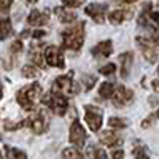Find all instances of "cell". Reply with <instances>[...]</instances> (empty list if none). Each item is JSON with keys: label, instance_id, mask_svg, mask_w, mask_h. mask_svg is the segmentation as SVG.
Here are the masks:
<instances>
[{"label": "cell", "instance_id": "obj_1", "mask_svg": "<svg viewBox=\"0 0 159 159\" xmlns=\"http://www.w3.org/2000/svg\"><path fill=\"white\" fill-rule=\"evenodd\" d=\"M40 99H42V86L38 83H30L29 86L22 88L16 96L18 103L27 111H32L35 108V105L40 102Z\"/></svg>", "mask_w": 159, "mask_h": 159}, {"label": "cell", "instance_id": "obj_2", "mask_svg": "<svg viewBox=\"0 0 159 159\" xmlns=\"http://www.w3.org/2000/svg\"><path fill=\"white\" fill-rule=\"evenodd\" d=\"M84 42V22H80L73 27L62 32V46L65 49L78 51Z\"/></svg>", "mask_w": 159, "mask_h": 159}, {"label": "cell", "instance_id": "obj_3", "mask_svg": "<svg viewBox=\"0 0 159 159\" xmlns=\"http://www.w3.org/2000/svg\"><path fill=\"white\" fill-rule=\"evenodd\" d=\"M42 102L45 105H48L49 110L57 115V116H64L65 113H67V107H69V100L67 97H65L64 94H61V92L57 91H49L46 96L42 97Z\"/></svg>", "mask_w": 159, "mask_h": 159}, {"label": "cell", "instance_id": "obj_4", "mask_svg": "<svg viewBox=\"0 0 159 159\" xmlns=\"http://www.w3.org/2000/svg\"><path fill=\"white\" fill-rule=\"evenodd\" d=\"M52 91H57V92H61V94H64L65 97H67V96L78 94L80 86L72 80V73H69V75L57 76L54 80V83H52Z\"/></svg>", "mask_w": 159, "mask_h": 159}, {"label": "cell", "instance_id": "obj_5", "mask_svg": "<svg viewBox=\"0 0 159 159\" xmlns=\"http://www.w3.org/2000/svg\"><path fill=\"white\" fill-rule=\"evenodd\" d=\"M24 124L29 126L32 129L34 134H43V132H46V129L49 127V118L45 113V110H40L38 108V110H35L32 113V116Z\"/></svg>", "mask_w": 159, "mask_h": 159}, {"label": "cell", "instance_id": "obj_6", "mask_svg": "<svg viewBox=\"0 0 159 159\" xmlns=\"http://www.w3.org/2000/svg\"><path fill=\"white\" fill-rule=\"evenodd\" d=\"M84 119H86L89 129L92 132H97L102 127V123H103V113L97 107L86 105V107H84Z\"/></svg>", "mask_w": 159, "mask_h": 159}, {"label": "cell", "instance_id": "obj_7", "mask_svg": "<svg viewBox=\"0 0 159 159\" xmlns=\"http://www.w3.org/2000/svg\"><path fill=\"white\" fill-rule=\"evenodd\" d=\"M111 100H113V105L116 108H123L134 100V91L127 89L126 86H118V88H115Z\"/></svg>", "mask_w": 159, "mask_h": 159}, {"label": "cell", "instance_id": "obj_8", "mask_svg": "<svg viewBox=\"0 0 159 159\" xmlns=\"http://www.w3.org/2000/svg\"><path fill=\"white\" fill-rule=\"evenodd\" d=\"M45 61L48 65L51 67H59V69H64L65 67V62H64V56H62V51L57 48V46H48L45 49Z\"/></svg>", "mask_w": 159, "mask_h": 159}, {"label": "cell", "instance_id": "obj_9", "mask_svg": "<svg viewBox=\"0 0 159 159\" xmlns=\"http://www.w3.org/2000/svg\"><path fill=\"white\" fill-rule=\"evenodd\" d=\"M137 43L143 52L145 59H147L148 62H156L157 59V52L154 49V43L151 42L150 38H143V37H137Z\"/></svg>", "mask_w": 159, "mask_h": 159}, {"label": "cell", "instance_id": "obj_10", "mask_svg": "<svg viewBox=\"0 0 159 159\" xmlns=\"http://www.w3.org/2000/svg\"><path fill=\"white\" fill-rule=\"evenodd\" d=\"M70 142L73 145H76L78 148H83V145L86 142V132L81 126L80 121H73L72 127H70Z\"/></svg>", "mask_w": 159, "mask_h": 159}, {"label": "cell", "instance_id": "obj_11", "mask_svg": "<svg viewBox=\"0 0 159 159\" xmlns=\"http://www.w3.org/2000/svg\"><path fill=\"white\" fill-rule=\"evenodd\" d=\"M108 7L107 5H102V3H91L84 8V13L88 16H91L92 19H94L96 22H103L105 19V13H107Z\"/></svg>", "mask_w": 159, "mask_h": 159}, {"label": "cell", "instance_id": "obj_12", "mask_svg": "<svg viewBox=\"0 0 159 159\" xmlns=\"http://www.w3.org/2000/svg\"><path fill=\"white\" fill-rule=\"evenodd\" d=\"M113 52V43L110 40H105V42H100L99 45H96L91 49V54L96 59H102V57H108Z\"/></svg>", "mask_w": 159, "mask_h": 159}, {"label": "cell", "instance_id": "obj_13", "mask_svg": "<svg viewBox=\"0 0 159 159\" xmlns=\"http://www.w3.org/2000/svg\"><path fill=\"white\" fill-rule=\"evenodd\" d=\"M49 22V13L48 11H38L34 10L29 18H27V24L29 25H37V27H42V25H46Z\"/></svg>", "mask_w": 159, "mask_h": 159}, {"label": "cell", "instance_id": "obj_14", "mask_svg": "<svg viewBox=\"0 0 159 159\" xmlns=\"http://www.w3.org/2000/svg\"><path fill=\"white\" fill-rule=\"evenodd\" d=\"M99 139L103 145H107V147H116V145H121V142H123L119 134H116L113 130H103L99 135Z\"/></svg>", "mask_w": 159, "mask_h": 159}, {"label": "cell", "instance_id": "obj_15", "mask_svg": "<svg viewBox=\"0 0 159 159\" xmlns=\"http://www.w3.org/2000/svg\"><path fill=\"white\" fill-rule=\"evenodd\" d=\"M134 62V52H123L119 56V64H121V78H127L129 72H130V65Z\"/></svg>", "mask_w": 159, "mask_h": 159}, {"label": "cell", "instance_id": "obj_16", "mask_svg": "<svg viewBox=\"0 0 159 159\" xmlns=\"http://www.w3.org/2000/svg\"><path fill=\"white\" fill-rule=\"evenodd\" d=\"M132 16V11L130 10H115V11H111L110 13V16H108V19H110V22L111 24H121V22H124L126 19H129Z\"/></svg>", "mask_w": 159, "mask_h": 159}, {"label": "cell", "instance_id": "obj_17", "mask_svg": "<svg viewBox=\"0 0 159 159\" xmlns=\"http://www.w3.org/2000/svg\"><path fill=\"white\" fill-rule=\"evenodd\" d=\"M54 13H56L57 19H59L61 22H65V24H70V22H73L75 19H78L75 13H72V11H69V10H65V8H61V7L56 8Z\"/></svg>", "mask_w": 159, "mask_h": 159}, {"label": "cell", "instance_id": "obj_18", "mask_svg": "<svg viewBox=\"0 0 159 159\" xmlns=\"http://www.w3.org/2000/svg\"><path fill=\"white\" fill-rule=\"evenodd\" d=\"M29 56H30L32 62L37 65V67H42V65H43V59H45V56H43V52H42V46L34 45V46L30 48V51H29Z\"/></svg>", "mask_w": 159, "mask_h": 159}, {"label": "cell", "instance_id": "obj_19", "mask_svg": "<svg viewBox=\"0 0 159 159\" xmlns=\"http://www.w3.org/2000/svg\"><path fill=\"white\" fill-rule=\"evenodd\" d=\"M13 35L11 21L8 18H0V40H5Z\"/></svg>", "mask_w": 159, "mask_h": 159}, {"label": "cell", "instance_id": "obj_20", "mask_svg": "<svg viewBox=\"0 0 159 159\" xmlns=\"http://www.w3.org/2000/svg\"><path fill=\"white\" fill-rule=\"evenodd\" d=\"M113 92H115V84L113 83H102L100 84V88H99V96L102 97V99H111V96H113Z\"/></svg>", "mask_w": 159, "mask_h": 159}, {"label": "cell", "instance_id": "obj_21", "mask_svg": "<svg viewBox=\"0 0 159 159\" xmlns=\"http://www.w3.org/2000/svg\"><path fill=\"white\" fill-rule=\"evenodd\" d=\"M5 151H7V157L8 159H27V154H25L24 151H21V150L5 147Z\"/></svg>", "mask_w": 159, "mask_h": 159}, {"label": "cell", "instance_id": "obj_22", "mask_svg": "<svg viewBox=\"0 0 159 159\" xmlns=\"http://www.w3.org/2000/svg\"><path fill=\"white\" fill-rule=\"evenodd\" d=\"M62 157L64 159H83L81 153H80L76 148H65L62 151Z\"/></svg>", "mask_w": 159, "mask_h": 159}, {"label": "cell", "instance_id": "obj_23", "mask_svg": "<svg viewBox=\"0 0 159 159\" xmlns=\"http://www.w3.org/2000/svg\"><path fill=\"white\" fill-rule=\"evenodd\" d=\"M108 126L113 127V129H124V127H127V123H126V119H123V118L113 116V118L108 119Z\"/></svg>", "mask_w": 159, "mask_h": 159}, {"label": "cell", "instance_id": "obj_24", "mask_svg": "<svg viewBox=\"0 0 159 159\" xmlns=\"http://www.w3.org/2000/svg\"><path fill=\"white\" fill-rule=\"evenodd\" d=\"M22 75L27 76V78H35V76H38V70H37V67H34V65H24Z\"/></svg>", "mask_w": 159, "mask_h": 159}, {"label": "cell", "instance_id": "obj_25", "mask_svg": "<svg viewBox=\"0 0 159 159\" xmlns=\"http://www.w3.org/2000/svg\"><path fill=\"white\" fill-rule=\"evenodd\" d=\"M134 156H135V159H150L148 157V153H147V148H145V147H137L134 150Z\"/></svg>", "mask_w": 159, "mask_h": 159}, {"label": "cell", "instance_id": "obj_26", "mask_svg": "<svg viewBox=\"0 0 159 159\" xmlns=\"http://www.w3.org/2000/svg\"><path fill=\"white\" fill-rule=\"evenodd\" d=\"M83 81H84V91H91L92 88H94L97 80H96V76H84Z\"/></svg>", "mask_w": 159, "mask_h": 159}, {"label": "cell", "instance_id": "obj_27", "mask_svg": "<svg viewBox=\"0 0 159 159\" xmlns=\"http://www.w3.org/2000/svg\"><path fill=\"white\" fill-rule=\"evenodd\" d=\"M116 70V65L115 64H107V65H103V67H100V73L102 75H113Z\"/></svg>", "mask_w": 159, "mask_h": 159}, {"label": "cell", "instance_id": "obj_28", "mask_svg": "<svg viewBox=\"0 0 159 159\" xmlns=\"http://www.w3.org/2000/svg\"><path fill=\"white\" fill-rule=\"evenodd\" d=\"M62 3L65 7H70V8H76L80 5H83L84 3V0H62Z\"/></svg>", "mask_w": 159, "mask_h": 159}, {"label": "cell", "instance_id": "obj_29", "mask_svg": "<svg viewBox=\"0 0 159 159\" xmlns=\"http://www.w3.org/2000/svg\"><path fill=\"white\" fill-rule=\"evenodd\" d=\"M92 156H94V159H108L107 153H105L102 148H94L92 150Z\"/></svg>", "mask_w": 159, "mask_h": 159}, {"label": "cell", "instance_id": "obj_30", "mask_svg": "<svg viewBox=\"0 0 159 159\" xmlns=\"http://www.w3.org/2000/svg\"><path fill=\"white\" fill-rule=\"evenodd\" d=\"M13 0H0V13H8Z\"/></svg>", "mask_w": 159, "mask_h": 159}, {"label": "cell", "instance_id": "obj_31", "mask_svg": "<svg viewBox=\"0 0 159 159\" xmlns=\"http://www.w3.org/2000/svg\"><path fill=\"white\" fill-rule=\"evenodd\" d=\"M3 126H5V129H7V130H16V129L22 127V126H24V123H18V124H11L10 121H5V123H3Z\"/></svg>", "mask_w": 159, "mask_h": 159}, {"label": "cell", "instance_id": "obj_32", "mask_svg": "<svg viewBox=\"0 0 159 159\" xmlns=\"http://www.w3.org/2000/svg\"><path fill=\"white\" fill-rule=\"evenodd\" d=\"M21 51H22V43L18 40V42H15L11 45V52H21Z\"/></svg>", "mask_w": 159, "mask_h": 159}, {"label": "cell", "instance_id": "obj_33", "mask_svg": "<svg viewBox=\"0 0 159 159\" xmlns=\"http://www.w3.org/2000/svg\"><path fill=\"white\" fill-rule=\"evenodd\" d=\"M111 157L113 159H123L124 157V151L123 150H113L111 151Z\"/></svg>", "mask_w": 159, "mask_h": 159}, {"label": "cell", "instance_id": "obj_34", "mask_svg": "<svg viewBox=\"0 0 159 159\" xmlns=\"http://www.w3.org/2000/svg\"><path fill=\"white\" fill-rule=\"evenodd\" d=\"M153 119H154V115L153 116H150V118H147L145 121L142 123V127H150L151 126V123H153Z\"/></svg>", "mask_w": 159, "mask_h": 159}, {"label": "cell", "instance_id": "obj_35", "mask_svg": "<svg viewBox=\"0 0 159 159\" xmlns=\"http://www.w3.org/2000/svg\"><path fill=\"white\" fill-rule=\"evenodd\" d=\"M45 34L46 32H43V30H34V34H30L34 38H42V37H45Z\"/></svg>", "mask_w": 159, "mask_h": 159}, {"label": "cell", "instance_id": "obj_36", "mask_svg": "<svg viewBox=\"0 0 159 159\" xmlns=\"http://www.w3.org/2000/svg\"><path fill=\"white\" fill-rule=\"evenodd\" d=\"M153 89H154V92H159V80L153 81Z\"/></svg>", "mask_w": 159, "mask_h": 159}, {"label": "cell", "instance_id": "obj_37", "mask_svg": "<svg viewBox=\"0 0 159 159\" xmlns=\"http://www.w3.org/2000/svg\"><path fill=\"white\" fill-rule=\"evenodd\" d=\"M2 92H3V89H2V83H0V99H2Z\"/></svg>", "mask_w": 159, "mask_h": 159}, {"label": "cell", "instance_id": "obj_38", "mask_svg": "<svg viewBox=\"0 0 159 159\" xmlns=\"http://www.w3.org/2000/svg\"><path fill=\"white\" fill-rule=\"evenodd\" d=\"M25 2H27V3H35L37 0H25Z\"/></svg>", "mask_w": 159, "mask_h": 159}, {"label": "cell", "instance_id": "obj_39", "mask_svg": "<svg viewBox=\"0 0 159 159\" xmlns=\"http://www.w3.org/2000/svg\"><path fill=\"white\" fill-rule=\"evenodd\" d=\"M154 118H159V110H157V111L154 113Z\"/></svg>", "mask_w": 159, "mask_h": 159}, {"label": "cell", "instance_id": "obj_40", "mask_svg": "<svg viewBox=\"0 0 159 159\" xmlns=\"http://www.w3.org/2000/svg\"><path fill=\"white\" fill-rule=\"evenodd\" d=\"M124 2H135V0H124Z\"/></svg>", "mask_w": 159, "mask_h": 159}, {"label": "cell", "instance_id": "obj_41", "mask_svg": "<svg viewBox=\"0 0 159 159\" xmlns=\"http://www.w3.org/2000/svg\"><path fill=\"white\" fill-rule=\"evenodd\" d=\"M156 72H157V75H159V67H157V70H156Z\"/></svg>", "mask_w": 159, "mask_h": 159}, {"label": "cell", "instance_id": "obj_42", "mask_svg": "<svg viewBox=\"0 0 159 159\" xmlns=\"http://www.w3.org/2000/svg\"><path fill=\"white\" fill-rule=\"evenodd\" d=\"M0 140H2V137H0Z\"/></svg>", "mask_w": 159, "mask_h": 159}]
</instances>
